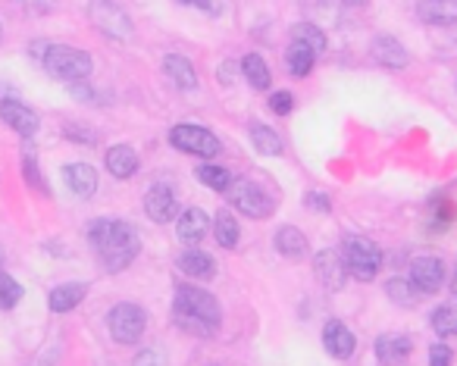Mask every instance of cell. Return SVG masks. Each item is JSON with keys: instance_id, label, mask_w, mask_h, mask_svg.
<instances>
[{"instance_id": "obj_1", "label": "cell", "mask_w": 457, "mask_h": 366, "mask_svg": "<svg viewBox=\"0 0 457 366\" xmlns=\"http://www.w3.org/2000/svg\"><path fill=\"white\" fill-rule=\"evenodd\" d=\"M88 241L107 272H122L141 251L138 232L122 220H95L88 229Z\"/></svg>"}, {"instance_id": "obj_2", "label": "cell", "mask_w": 457, "mask_h": 366, "mask_svg": "<svg viewBox=\"0 0 457 366\" xmlns=\"http://www.w3.org/2000/svg\"><path fill=\"white\" fill-rule=\"evenodd\" d=\"M172 316L191 335H213L220 326V304L210 291H201L197 285H179L172 295Z\"/></svg>"}, {"instance_id": "obj_3", "label": "cell", "mask_w": 457, "mask_h": 366, "mask_svg": "<svg viewBox=\"0 0 457 366\" xmlns=\"http://www.w3.org/2000/svg\"><path fill=\"white\" fill-rule=\"evenodd\" d=\"M45 70H47V76H54L57 82H66V85L88 82L91 57L85 51H79V47L51 45L45 54Z\"/></svg>"}, {"instance_id": "obj_4", "label": "cell", "mask_w": 457, "mask_h": 366, "mask_svg": "<svg viewBox=\"0 0 457 366\" xmlns=\"http://www.w3.org/2000/svg\"><path fill=\"white\" fill-rule=\"evenodd\" d=\"M342 260L345 266H348V276L361 279V282H373L376 272H379L382 266V251L376 241L363 238V235H348V238L342 241Z\"/></svg>"}, {"instance_id": "obj_5", "label": "cell", "mask_w": 457, "mask_h": 366, "mask_svg": "<svg viewBox=\"0 0 457 366\" xmlns=\"http://www.w3.org/2000/svg\"><path fill=\"white\" fill-rule=\"evenodd\" d=\"M226 195H228V201H232V207H236L238 213L251 216V220H267L276 210L273 195H270L263 185L251 182V179H236Z\"/></svg>"}, {"instance_id": "obj_6", "label": "cell", "mask_w": 457, "mask_h": 366, "mask_svg": "<svg viewBox=\"0 0 457 366\" xmlns=\"http://www.w3.org/2000/svg\"><path fill=\"white\" fill-rule=\"evenodd\" d=\"M88 20L97 32H104L113 41H129L135 35V26L129 20L126 10L116 4V0H91L88 4Z\"/></svg>"}, {"instance_id": "obj_7", "label": "cell", "mask_w": 457, "mask_h": 366, "mask_svg": "<svg viewBox=\"0 0 457 366\" xmlns=\"http://www.w3.org/2000/svg\"><path fill=\"white\" fill-rule=\"evenodd\" d=\"M145 326H147V313L138 304H116L107 316V329L116 345H135L145 335Z\"/></svg>"}, {"instance_id": "obj_8", "label": "cell", "mask_w": 457, "mask_h": 366, "mask_svg": "<svg viewBox=\"0 0 457 366\" xmlns=\"http://www.w3.org/2000/svg\"><path fill=\"white\" fill-rule=\"evenodd\" d=\"M170 145L182 154H191V157H216L220 154V138L213 132L201 126H191V122H182L170 132Z\"/></svg>"}, {"instance_id": "obj_9", "label": "cell", "mask_w": 457, "mask_h": 366, "mask_svg": "<svg viewBox=\"0 0 457 366\" xmlns=\"http://www.w3.org/2000/svg\"><path fill=\"white\" fill-rule=\"evenodd\" d=\"M407 279H411L413 288H417L420 295H436V291L445 285V263L438 257H417L411 263Z\"/></svg>"}, {"instance_id": "obj_10", "label": "cell", "mask_w": 457, "mask_h": 366, "mask_svg": "<svg viewBox=\"0 0 457 366\" xmlns=\"http://www.w3.org/2000/svg\"><path fill=\"white\" fill-rule=\"evenodd\" d=\"M0 120L7 122L13 132L26 135V138H32L38 132V113L22 101H16V97H0Z\"/></svg>"}, {"instance_id": "obj_11", "label": "cell", "mask_w": 457, "mask_h": 366, "mask_svg": "<svg viewBox=\"0 0 457 366\" xmlns=\"http://www.w3.org/2000/svg\"><path fill=\"white\" fill-rule=\"evenodd\" d=\"M313 270H317L320 282H323L329 291L345 288L348 266H345V260H342V254H338V251H320L317 257H313Z\"/></svg>"}, {"instance_id": "obj_12", "label": "cell", "mask_w": 457, "mask_h": 366, "mask_svg": "<svg viewBox=\"0 0 457 366\" xmlns=\"http://www.w3.org/2000/svg\"><path fill=\"white\" fill-rule=\"evenodd\" d=\"M63 182L79 201H91L97 191V172H95V166H88V163H66Z\"/></svg>"}, {"instance_id": "obj_13", "label": "cell", "mask_w": 457, "mask_h": 366, "mask_svg": "<svg viewBox=\"0 0 457 366\" xmlns=\"http://www.w3.org/2000/svg\"><path fill=\"white\" fill-rule=\"evenodd\" d=\"M210 232V216L201 207H188L176 220V235L182 245H201Z\"/></svg>"}, {"instance_id": "obj_14", "label": "cell", "mask_w": 457, "mask_h": 366, "mask_svg": "<svg viewBox=\"0 0 457 366\" xmlns=\"http://www.w3.org/2000/svg\"><path fill=\"white\" fill-rule=\"evenodd\" d=\"M145 213L154 222H172L176 220V191L170 185H154L145 195Z\"/></svg>"}, {"instance_id": "obj_15", "label": "cell", "mask_w": 457, "mask_h": 366, "mask_svg": "<svg viewBox=\"0 0 457 366\" xmlns=\"http://www.w3.org/2000/svg\"><path fill=\"white\" fill-rule=\"evenodd\" d=\"M323 345L336 360H348L351 354H354V347H357V338L351 335V329L345 326L342 320H329V322H326V329H323Z\"/></svg>"}, {"instance_id": "obj_16", "label": "cell", "mask_w": 457, "mask_h": 366, "mask_svg": "<svg viewBox=\"0 0 457 366\" xmlns=\"http://www.w3.org/2000/svg\"><path fill=\"white\" fill-rule=\"evenodd\" d=\"M373 351H376V357H379V363L398 366V363H404V360L411 357L413 345H411V338H407V335L388 332V335H379V338H376Z\"/></svg>"}, {"instance_id": "obj_17", "label": "cell", "mask_w": 457, "mask_h": 366, "mask_svg": "<svg viewBox=\"0 0 457 366\" xmlns=\"http://www.w3.org/2000/svg\"><path fill=\"white\" fill-rule=\"evenodd\" d=\"M373 60L379 66H386V70H404V66L411 63L404 45H401L398 38H392V35H379V38L373 41Z\"/></svg>"}, {"instance_id": "obj_18", "label": "cell", "mask_w": 457, "mask_h": 366, "mask_svg": "<svg viewBox=\"0 0 457 366\" xmlns=\"http://www.w3.org/2000/svg\"><path fill=\"white\" fill-rule=\"evenodd\" d=\"M176 266L182 270V276L197 279V282H210V279L216 276L213 257H210V254H204V251H185V254H179Z\"/></svg>"}, {"instance_id": "obj_19", "label": "cell", "mask_w": 457, "mask_h": 366, "mask_svg": "<svg viewBox=\"0 0 457 366\" xmlns=\"http://www.w3.org/2000/svg\"><path fill=\"white\" fill-rule=\"evenodd\" d=\"M417 16L426 22V26H454L457 0H420Z\"/></svg>"}, {"instance_id": "obj_20", "label": "cell", "mask_w": 457, "mask_h": 366, "mask_svg": "<svg viewBox=\"0 0 457 366\" xmlns=\"http://www.w3.org/2000/svg\"><path fill=\"white\" fill-rule=\"evenodd\" d=\"M138 163H141L138 154L129 145H116L107 151V170H110V176H116V179H132L135 172H138Z\"/></svg>"}, {"instance_id": "obj_21", "label": "cell", "mask_w": 457, "mask_h": 366, "mask_svg": "<svg viewBox=\"0 0 457 366\" xmlns=\"http://www.w3.org/2000/svg\"><path fill=\"white\" fill-rule=\"evenodd\" d=\"M163 72H166V79L176 85V88H185V91H195L197 88L195 66H191L185 57H179V54H170V57L163 60Z\"/></svg>"}, {"instance_id": "obj_22", "label": "cell", "mask_w": 457, "mask_h": 366, "mask_svg": "<svg viewBox=\"0 0 457 366\" xmlns=\"http://www.w3.org/2000/svg\"><path fill=\"white\" fill-rule=\"evenodd\" d=\"M85 295H88V288L85 285H57V288L47 295V307L54 310V313H70V310H76L79 304L85 301Z\"/></svg>"}, {"instance_id": "obj_23", "label": "cell", "mask_w": 457, "mask_h": 366, "mask_svg": "<svg viewBox=\"0 0 457 366\" xmlns=\"http://www.w3.org/2000/svg\"><path fill=\"white\" fill-rule=\"evenodd\" d=\"M313 63H317V51H313V47L301 45V41H292V45H288V51H286V66H288V72H292L295 79L311 76Z\"/></svg>"}, {"instance_id": "obj_24", "label": "cell", "mask_w": 457, "mask_h": 366, "mask_svg": "<svg viewBox=\"0 0 457 366\" xmlns=\"http://www.w3.org/2000/svg\"><path fill=\"white\" fill-rule=\"evenodd\" d=\"M276 251H279L282 257H288V260L307 257L304 232H301V229H295V226H282L279 232H276Z\"/></svg>"}, {"instance_id": "obj_25", "label": "cell", "mask_w": 457, "mask_h": 366, "mask_svg": "<svg viewBox=\"0 0 457 366\" xmlns=\"http://www.w3.org/2000/svg\"><path fill=\"white\" fill-rule=\"evenodd\" d=\"M242 72H245V79H248L251 88H257V91H267L270 82H273V76H270V66L263 63L261 54H248V57L242 60Z\"/></svg>"}, {"instance_id": "obj_26", "label": "cell", "mask_w": 457, "mask_h": 366, "mask_svg": "<svg viewBox=\"0 0 457 366\" xmlns=\"http://www.w3.org/2000/svg\"><path fill=\"white\" fill-rule=\"evenodd\" d=\"M251 141H254V147L261 154H267V157H279L282 154V141L279 135L273 132V129H267L263 122H251Z\"/></svg>"}, {"instance_id": "obj_27", "label": "cell", "mask_w": 457, "mask_h": 366, "mask_svg": "<svg viewBox=\"0 0 457 366\" xmlns=\"http://www.w3.org/2000/svg\"><path fill=\"white\" fill-rule=\"evenodd\" d=\"M213 235H216V241H220V247H236L238 245V220L228 210H220L216 213V220H213Z\"/></svg>"}, {"instance_id": "obj_28", "label": "cell", "mask_w": 457, "mask_h": 366, "mask_svg": "<svg viewBox=\"0 0 457 366\" xmlns=\"http://www.w3.org/2000/svg\"><path fill=\"white\" fill-rule=\"evenodd\" d=\"M195 176H197V182H201V185H207V188H213V191H222V195L232 188V182H236L228 170H222V166H210V163L197 166Z\"/></svg>"}, {"instance_id": "obj_29", "label": "cell", "mask_w": 457, "mask_h": 366, "mask_svg": "<svg viewBox=\"0 0 457 366\" xmlns=\"http://www.w3.org/2000/svg\"><path fill=\"white\" fill-rule=\"evenodd\" d=\"M432 329L436 335L448 338V335H457V301L454 304H442V307L432 310Z\"/></svg>"}, {"instance_id": "obj_30", "label": "cell", "mask_w": 457, "mask_h": 366, "mask_svg": "<svg viewBox=\"0 0 457 366\" xmlns=\"http://www.w3.org/2000/svg\"><path fill=\"white\" fill-rule=\"evenodd\" d=\"M292 41H301V45L313 47L317 54L326 51V35L320 26H311V22H301V26L292 29Z\"/></svg>"}, {"instance_id": "obj_31", "label": "cell", "mask_w": 457, "mask_h": 366, "mask_svg": "<svg viewBox=\"0 0 457 366\" xmlns=\"http://www.w3.org/2000/svg\"><path fill=\"white\" fill-rule=\"evenodd\" d=\"M386 295L392 297L395 304H401V307H413L420 291L413 288L411 279H392V282L386 285Z\"/></svg>"}, {"instance_id": "obj_32", "label": "cell", "mask_w": 457, "mask_h": 366, "mask_svg": "<svg viewBox=\"0 0 457 366\" xmlns=\"http://www.w3.org/2000/svg\"><path fill=\"white\" fill-rule=\"evenodd\" d=\"M22 301V285L0 270V310H13Z\"/></svg>"}, {"instance_id": "obj_33", "label": "cell", "mask_w": 457, "mask_h": 366, "mask_svg": "<svg viewBox=\"0 0 457 366\" xmlns=\"http://www.w3.org/2000/svg\"><path fill=\"white\" fill-rule=\"evenodd\" d=\"M22 176L29 179V185H32L35 191H41V195H51V188H47V185H45V179H41L38 163H35V157H32V154H26V157H22Z\"/></svg>"}, {"instance_id": "obj_34", "label": "cell", "mask_w": 457, "mask_h": 366, "mask_svg": "<svg viewBox=\"0 0 457 366\" xmlns=\"http://www.w3.org/2000/svg\"><path fill=\"white\" fill-rule=\"evenodd\" d=\"M270 110H273L276 116H288L295 110V97L292 91H276V95H270Z\"/></svg>"}, {"instance_id": "obj_35", "label": "cell", "mask_w": 457, "mask_h": 366, "mask_svg": "<svg viewBox=\"0 0 457 366\" xmlns=\"http://www.w3.org/2000/svg\"><path fill=\"white\" fill-rule=\"evenodd\" d=\"M132 366H166V354L160 351V347H147V351H141L138 357H135Z\"/></svg>"}, {"instance_id": "obj_36", "label": "cell", "mask_w": 457, "mask_h": 366, "mask_svg": "<svg viewBox=\"0 0 457 366\" xmlns=\"http://www.w3.org/2000/svg\"><path fill=\"white\" fill-rule=\"evenodd\" d=\"M454 354H451L448 345H432L429 347V366H451Z\"/></svg>"}, {"instance_id": "obj_37", "label": "cell", "mask_w": 457, "mask_h": 366, "mask_svg": "<svg viewBox=\"0 0 457 366\" xmlns=\"http://www.w3.org/2000/svg\"><path fill=\"white\" fill-rule=\"evenodd\" d=\"M432 213H436L438 229H445L451 220H454V207H451V201H438V204H432Z\"/></svg>"}, {"instance_id": "obj_38", "label": "cell", "mask_w": 457, "mask_h": 366, "mask_svg": "<svg viewBox=\"0 0 457 366\" xmlns=\"http://www.w3.org/2000/svg\"><path fill=\"white\" fill-rule=\"evenodd\" d=\"M179 4H185V7H195V10H204V13H210V16L222 13L220 0H179Z\"/></svg>"}, {"instance_id": "obj_39", "label": "cell", "mask_w": 457, "mask_h": 366, "mask_svg": "<svg viewBox=\"0 0 457 366\" xmlns=\"http://www.w3.org/2000/svg\"><path fill=\"white\" fill-rule=\"evenodd\" d=\"M20 4L35 16H45V13H51V10H54V0H20Z\"/></svg>"}, {"instance_id": "obj_40", "label": "cell", "mask_w": 457, "mask_h": 366, "mask_svg": "<svg viewBox=\"0 0 457 366\" xmlns=\"http://www.w3.org/2000/svg\"><path fill=\"white\" fill-rule=\"evenodd\" d=\"M307 207L311 210H323V213H329V197L326 195H320V191H311V195H307Z\"/></svg>"}, {"instance_id": "obj_41", "label": "cell", "mask_w": 457, "mask_h": 366, "mask_svg": "<svg viewBox=\"0 0 457 366\" xmlns=\"http://www.w3.org/2000/svg\"><path fill=\"white\" fill-rule=\"evenodd\" d=\"M216 76H220L222 85H232V82H236V63H228V60H226V63H220Z\"/></svg>"}, {"instance_id": "obj_42", "label": "cell", "mask_w": 457, "mask_h": 366, "mask_svg": "<svg viewBox=\"0 0 457 366\" xmlns=\"http://www.w3.org/2000/svg\"><path fill=\"white\" fill-rule=\"evenodd\" d=\"M66 138H79V141H95L91 132H79V129H66Z\"/></svg>"}, {"instance_id": "obj_43", "label": "cell", "mask_w": 457, "mask_h": 366, "mask_svg": "<svg viewBox=\"0 0 457 366\" xmlns=\"http://www.w3.org/2000/svg\"><path fill=\"white\" fill-rule=\"evenodd\" d=\"M451 291H454V297H457V263H454V276H451Z\"/></svg>"}, {"instance_id": "obj_44", "label": "cell", "mask_w": 457, "mask_h": 366, "mask_svg": "<svg viewBox=\"0 0 457 366\" xmlns=\"http://www.w3.org/2000/svg\"><path fill=\"white\" fill-rule=\"evenodd\" d=\"M342 4H348V7H363L367 0H342Z\"/></svg>"}, {"instance_id": "obj_45", "label": "cell", "mask_w": 457, "mask_h": 366, "mask_svg": "<svg viewBox=\"0 0 457 366\" xmlns=\"http://www.w3.org/2000/svg\"><path fill=\"white\" fill-rule=\"evenodd\" d=\"M0 270H4V257H0Z\"/></svg>"}, {"instance_id": "obj_46", "label": "cell", "mask_w": 457, "mask_h": 366, "mask_svg": "<svg viewBox=\"0 0 457 366\" xmlns=\"http://www.w3.org/2000/svg\"><path fill=\"white\" fill-rule=\"evenodd\" d=\"M0 35H4V29H0Z\"/></svg>"}]
</instances>
